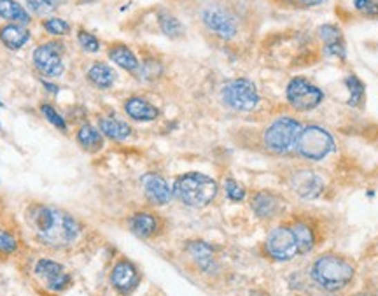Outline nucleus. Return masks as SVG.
<instances>
[{"mask_svg": "<svg viewBox=\"0 0 378 296\" xmlns=\"http://www.w3.org/2000/svg\"><path fill=\"white\" fill-rule=\"evenodd\" d=\"M32 225L39 240L51 248H67L81 233V226L70 214L49 205L35 207L32 212Z\"/></svg>", "mask_w": 378, "mask_h": 296, "instance_id": "obj_1", "label": "nucleus"}, {"mask_svg": "<svg viewBox=\"0 0 378 296\" xmlns=\"http://www.w3.org/2000/svg\"><path fill=\"white\" fill-rule=\"evenodd\" d=\"M356 263L341 252L328 251L319 255L310 266V279L322 291L340 293L352 284L356 277Z\"/></svg>", "mask_w": 378, "mask_h": 296, "instance_id": "obj_2", "label": "nucleus"}, {"mask_svg": "<svg viewBox=\"0 0 378 296\" xmlns=\"http://www.w3.org/2000/svg\"><path fill=\"white\" fill-rule=\"evenodd\" d=\"M173 196L187 207H207L218 196V183L200 172H189L177 177L172 189Z\"/></svg>", "mask_w": 378, "mask_h": 296, "instance_id": "obj_3", "label": "nucleus"}, {"mask_svg": "<svg viewBox=\"0 0 378 296\" xmlns=\"http://www.w3.org/2000/svg\"><path fill=\"white\" fill-rule=\"evenodd\" d=\"M301 130H303V124L296 118H277L275 121H272V124L266 128L265 136H263L266 149L277 154H287L291 149H296V142H298Z\"/></svg>", "mask_w": 378, "mask_h": 296, "instance_id": "obj_4", "label": "nucleus"}, {"mask_svg": "<svg viewBox=\"0 0 378 296\" xmlns=\"http://www.w3.org/2000/svg\"><path fill=\"white\" fill-rule=\"evenodd\" d=\"M296 151L305 160H324L328 154L334 151V139L328 130L317 127V124H312V127L301 130L298 142H296Z\"/></svg>", "mask_w": 378, "mask_h": 296, "instance_id": "obj_5", "label": "nucleus"}, {"mask_svg": "<svg viewBox=\"0 0 378 296\" xmlns=\"http://www.w3.org/2000/svg\"><path fill=\"white\" fill-rule=\"evenodd\" d=\"M265 251L270 258L278 263L291 261L292 258H296V256L300 255L296 237L287 223L275 226V228L268 233L265 242Z\"/></svg>", "mask_w": 378, "mask_h": 296, "instance_id": "obj_6", "label": "nucleus"}, {"mask_svg": "<svg viewBox=\"0 0 378 296\" xmlns=\"http://www.w3.org/2000/svg\"><path fill=\"white\" fill-rule=\"evenodd\" d=\"M287 225L291 226L292 233H294L300 255H308L324 240L321 223L308 214H294Z\"/></svg>", "mask_w": 378, "mask_h": 296, "instance_id": "obj_7", "label": "nucleus"}, {"mask_svg": "<svg viewBox=\"0 0 378 296\" xmlns=\"http://www.w3.org/2000/svg\"><path fill=\"white\" fill-rule=\"evenodd\" d=\"M285 98H287L292 109L307 113V111L315 109L324 100V93L308 79L292 77L287 84V90H285Z\"/></svg>", "mask_w": 378, "mask_h": 296, "instance_id": "obj_8", "label": "nucleus"}, {"mask_svg": "<svg viewBox=\"0 0 378 296\" xmlns=\"http://www.w3.org/2000/svg\"><path fill=\"white\" fill-rule=\"evenodd\" d=\"M223 100L235 111H252L259 104L258 88L245 77L233 79L223 88Z\"/></svg>", "mask_w": 378, "mask_h": 296, "instance_id": "obj_9", "label": "nucleus"}, {"mask_svg": "<svg viewBox=\"0 0 378 296\" xmlns=\"http://www.w3.org/2000/svg\"><path fill=\"white\" fill-rule=\"evenodd\" d=\"M202 19L207 28L221 39H233L238 32V23H236L235 16L228 9L219 8V6L203 9Z\"/></svg>", "mask_w": 378, "mask_h": 296, "instance_id": "obj_10", "label": "nucleus"}, {"mask_svg": "<svg viewBox=\"0 0 378 296\" xmlns=\"http://www.w3.org/2000/svg\"><path fill=\"white\" fill-rule=\"evenodd\" d=\"M34 65L39 72L48 77H58L64 72L62 64V46L57 42L39 46L34 51Z\"/></svg>", "mask_w": 378, "mask_h": 296, "instance_id": "obj_11", "label": "nucleus"}, {"mask_svg": "<svg viewBox=\"0 0 378 296\" xmlns=\"http://www.w3.org/2000/svg\"><path fill=\"white\" fill-rule=\"evenodd\" d=\"M251 209L259 219L270 221V219L278 218L284 212L285 200L281 195H277V193L270 192V189H263V192H258L252 196Z\"/></svg>", "mask_w": 378, "mask_h": 296, "instance_id": "obj_12", "label": "nucleus"}, {"mask_svg": "<svg viewBox=\"0 0 378 296\" xmlns=\"http://www.w3.org/2000/svg\"><path fill=\"white\" fill-rule=\"evenodd\" d=\"M111 284L121 295H130L140 284L139 268L130 259H120L111 272Z\"/></svg>", "mask_w": 378, "mask_h": 296, "instance_id": "obj_13", "label": "nucleus"}, {"mask_svg": "<svg viewBox=\"0 0 378 296\" xmlns=\"http://www.w3.org/2000/svg\"><path fill=\"white\" fill-rule=\"evenodd\" d=\"M35 275L41 277L51 291H64L70 282V275L64 270V266L53 259H39L35 265Z\"/></svg>", "mask_w": 378, "mask_h": 296, "instance_id": "obj_14", "label": "nucleus"}, {"mask_svg": "<svg viewBox=\"0 0 378 296\" xmlns=\"http://www.w3.org/2000/svg\"><path fill=\"white\" fill-rule=\"evenodd\" d=\"M291 186L296 192V195L305 200L317 198L324 192V181L321 179V176L310 172V170L296 172L291 179Z\"/></svg>", "mask_w": 378, "mask_h": 296, "instance_id": "obj_15", "label": "nucleus"}, {"mask_svg": "<svg viewBox=\"0 0 378 296\" xmlns=\"http://www.w3.org/2000/svg\"><path fill=\"white\" fill-rule=\"evenodd\" d=\"M142 187L146 193L147 200L153 205H167L172 200L173 193L167 181L158 174H147L142 177Z\"/></svg>", "mask_w": 378, "mask_h": 296, "instance_id": "obj_16", "label": "nucleus"}, {"mask_svg": "<svg viewBox=\"0 0 378 296\" xmlns=\"http://www.w3.org/2000/svg\"><path fill=\"white\" fill-rule=\"evenodd\" d=\"M128 228L140 239H153L160 235L161 219L153 212H137L128 219Z\"/></svg>", "mask_w": 378, "mask_h": 296, "instance_id": "obj_17", "label": "nucleus"}, {"mask_svg": "<svg viewBox=\"0 0 378 296\" xmlns=\"http://www.w3.org/2000/svg\"><path fill=\"white\" fill-rule=\"evenodd\" d=\"M187 255L191 256V259L195 261V265L198 266L200 270L210 272L216 265V255H214L212 246H209L203 240H193V242H187L186 246Z\"/></svg>", "mask_w": 378, "mask_h": 296, "instance_id": "obj_18", "label": "nucleus"}, {"mask_svg": "<svg viewBox=\"0 0 378 296\" xmlns=\"http://www.w3.org/2000/svg\"><path fill=\"white\" fill-rule=\"evenodd\" d=\"M124 111L135 121H153L160 116L158 107H154L153 104L139 97L128 98L126 104H124Z\"/></svg>", "mask_w": 378, "mask_h": 296, "instance_id": "obj_19", "label": "nucleus"}, {"mask_svg": "<svg viewBox=\"0 0 378 296\" xmlns=\"http://www.w3.org/2000/svg\"><path fill=\"white\" fill-rule=\"evenodd\" d=\"M30 34L23 25H6L0 28V41L9 49H21L28 42Z\"/></svg>", "mask_w": 378, "mask_h": 296, "instance_id": "obj_20", "label": "nucleus"}, {"mask_svg": "<svg viewBox=\"0 0 378 296\" xmlns=\"http://www.w3.org/2000/svg\"><path fill=\"white\" fill-rule=\"evenodd\" d=\"M116 72H114L113 67H109L107 64H102V62H97V64L91 65V68L88 71V79L90 83L95 84L97 88H111L114 83H116Z\"/></svg>", "mask_w": 378, "mask_h": 296, "instance_id": "obj_21", "label": "nucleus"}, {"mask_svg": "<svg viewBox=\"0 0 378 296\" xmlns=\"http://www.w3.org/2000/svg\"><path fill=\"white\" fill-rule=\"evenodd\" d=\"M109 57L114 64L123 67L124 71L135 72V71H139L140 67L139 60H137V57H135V53L131 51L128 46H123V44L113 46V48L109 49Z\"/></svg>", "mask_w": 378, "mask_h": 296, "instance_id": "obj_22", "label": "nucleus"}, {"mask_svg": "<svg viewBox=\"0 0 378 296\" xmlns=\"http://www.w3.org/2000/svg\"><path fill=\"white\" fill-rule=\"evenodd\" d=\"M100 130L105 137H109L113 140H124L131 136L130 124L116 120V118H102Z\"/></svg>", "mask_w": 378, "mask_h": 296, "instance_id": "obj_23", "label": "nucleus"}, {"mask_svg": "<svg viewBox=\"0 0 378 296\" xmlns=\"http://www.w3.org/2000/svg\"><path fill=\"white\" fill-rule=\"evenodd\" d=\"M0 16L9 21L21 23L23 26L30 23V15L16 0H0Z\"/></svg>", "mask_w": 378, "mask_h": 296, "instance_id": "obj_24", "label": "nucleus"}, {"mask_svg": "<svg viewBox=\"0 0 378 296\" xmlns=\"http://www.w3.org/2000/svg\"><path fill=\"white\" fill-rule=\"evenodd\" d=\"M77 142L81 144V147H84L90 153H95V151H100L102 146H104V139L98 133V130H95L90 124H84L81 127V130L77 131Z\"/></svg>", "mask_w": 378, "mask_h": 296, "instance_id": "obj_25", "label": "nucleus"}, {"mask_svg": "<svg viewBox=\"0 0 378 296\" xmlns=\"http://www.w3.org/2000/svg\"><path fill=\"white\" fill-rule=\"evenodd\" d=\"M345 86L348 90V105L350 107H361L364 104V97H366V86L357 75H348L345 79Z\"/></svg>", "mask_w": 378, "mask_h": 296, "instance_id": "obj_26", "label": "nucleus"}, {"mask_svg": "<svg viewBox=\"0 0 378 296\" xmlns=\"http://www.w3.org/2000/svg\"><path fill=\"white\" fill-rule=\"evenodd\" d=\"M158 21H160V28L163 30V34L169 35V37L177 39L184 34L182 23H180L176 16L170 15V12H160Z\"/></svg>", "mask_w": 378, "mask_h": 296, "instance_id": "obj_27", "label": "nucleus"}, {"mask_svg": "<svg viewBox=\"0 0 378 296\" xmlns=\"http://www.w3.org/2000/svg\"><path fill=\"white\" fill-rule=\"evenodd\" d=\"M19 244L18 239L15 237V233H11L9 230L0 228V255L2 256H11L18 251Z\"/></svg>", "mask_w": 378, "mask_h": 296, "instance_id": "obj_28", "label": "nucleus"}, {"mask_svg": "<svg viewBox=\"0 0 378 296\" xmlns=\"http://www.w3.org/2000/svg\"><path fill=\"white\" fill-rule=\"evenodd\" d=\"M317 34H319V37L322 39V42H324V46L334 44V42L343 41V34H341L340 26H337V25H322V26H319Z\"/></svg>", "mask_w": 378, "mask_h": 296, "instance_id": "obj_29", "label": "nucleus"}, {"mask_svg": "<svg viewBox=\"0 0 378 296\" xmlns=\"http://www.w3.org/2000/svg\"><path fill=\"white\" fill-rule=\"evenodd\" d=\"M42 25L51 35H67L70 32V25L60 18H49Z\"/></svg>", "mask_w": 378, "mask_h": 296, "instance_id": "obj_30", "label": "nucleus"}, {"mask_svg": "<svg viewBox=\"0 0 378 296\" xmlns=\"http://www.w3.org/2000/svg\"><path fill=\"white\" fill-rule=\"evenodd\" d=\"M225 192L231 202H242L245 198V187L240 183H236L235 179H226L225 183Z\"/></svg>", "mask_w": 378, "mask_h": 296, "instance_id": "obj_31", "label": "nucleus"}, {"mask_svg": "<svg viewBox=\"0 0 378 296\" xmlns=\"http://www.w3.org/2000/svg\"><path fill=\"white\" fill-rule=\"evenodd\" d=\"M77 41L79 44L83 46L84 51L88 53H97L98 49H100V42H98V39L86 30H79Z\"/></svg>", "mask_w": 378, "mask_h": 296, "instance_id": "obj_32", "label": "nucleus"}, {"mask_svg": "<svg viewBox=\"0 0 378 296\" xmlns=\"http://www.w3.org/2000/svg\"><path fill=\"white\" fill-rule=\"evenodd\" d=\"M354 8L364 16L377 18L378 16V2L377 0H354Z\"/></svg>", "mask_w": 378, "mask_h": 296, "instance_id": "obj_33", "label": "nucleus"}, {"mask_svg": "<svg viewBox=\"0 0 378 296\" xmlns=\"http://www.w3.org/2000/svg\"><path fill=\"white\" fill-rule=\"evenodd\" d=\"M26 2H28V6H30L35 12L46 15V12L55 11V8L60 4L62 0H26Z\"/></svg>", "mask_w": 378, "mask_h": 296, "instance_id": "obj_34", "label": "nucleus"}, {"mask_svg": "<svg viewBox=\"0 0 378 296\" xmlns=\"http://www.w3.org/2000/svg\"><path fill=\"white\" fill-rule=\"evenodd\" d=\"M42 114H44V116L48 118L49 123L55 124V127L60 128V130H65V128H67V123H65L64 118H62L60 114L57 113V111L53 109L51 105H42Z\"/></svg>", "mask_w": 378, "mask_h": 296, "instance_id": "obj_35", "label": "nucleus"}, {"mask_svg": "<svg viewBox=\"0 0 378 296\" xmlns=\"http://www.w3.org/2000/svg\"><path fill=\"white\" fill-rule=\"evenodd\" d=\"M324 55H326V57H337V58H341V60H343V58L347 57V48H345V41L324 46Z\"/></svg>", "mask_w": 378, "mask_h": 296, "instance_id": "obj_36", "label": "nucleus"}, {"mask_svg": "<svg viewBox=\"0 0 378 296\" xmlns=\"http://www.w3.org/2000/svg\"><path fill=\"white\" fill-rule=\"evenodd\" d=\"M160 67V64H158V62H146V64L142 65V77H146V79H154L156 77V75L153 74V68H158Z\"/></svg>", "mask_w": 378, "mask_h": 296, "instance_id": "obj_37", "label": "nucleus"}, {"mask_svg": "<svg viewBox=\"0 0 378 296\" xmlns=\"http://www.w3.org/2000/svg\"><path fill=\"white\" fill-rule=\"evenodd\" d=\"M322 2H326V0H294V6H298V8H314V6L322 4Z\"/></svg>", "mask_w": 378, "mask_h": 296, "instance_id": "obj_38", "label": "nucleus"}, {"mask_svg": "<svg viewBox=\"0 0 378 296\" xmlns=\"http://www.w3.org/2000/svg\"><path fill=\"white\" fill-rule=\"evenodd\" d=\"M354 296H375V295H371V293H357V295Z\"/></svg>", "mask_w": 378, "mask_h": 296, "instance_id": "obj_39", "label": "nucleus"}, {"mask_svg": "<svg viewBox=\"0 0 378 296\" xmlns=\"http://www.w3.org/2000/svg\"><path fill=\"white\" fill-rule=\"evenodd\" d=\"M284 2H292V4H294V0H284Z\"/></svg>", "mask_w": 378, "mask_h": 296, "instance_id": "obj_40", "label": "nucleus"}, {"mask_svg": "<svg viewBox=\"0 0 378 296\" xmlns=\"http://www.w3.org/2000/svg\"><path fill=\"white\" fill-rule=\"evenodd\" d=\"M322 296H331V295H322Z\"/></svg>", "mask_w": 378, "mask_h": 296, "instance_id": "obj_41", "label": "nucleus"}]
</instances>
